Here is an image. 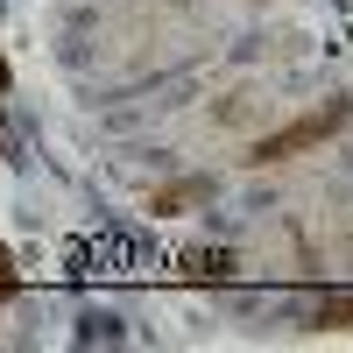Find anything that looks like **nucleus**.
I'll list each match as a JSON object with an SVG mask.
<instances>
[{"label":"nucleus","mask_w":353,"mask_h":353,"mask_svg":"<svg viewBox=\"0 0 353 353\" xmlns=\"http://www.w3.org/2000/svg\"><path fill=\"white\" fill-rule=\"evenodd\" d=\"M8 85H14V71H8V57H0V92H8Z\"/></svg>","instance_id":"nucleus-5"},{"label":"nucleus","mask_w":353,"mask_h":353,"mask_svg":"<svg viewBox=\"0 0 353 353\" xmlns=\"http://www.w3.org/2000/svg\"><path fill=\"white\" fill-rule=\"evenodd\" d=\"M14 290H21V276H14V254H8V241H0V304H14Z\"/></svg>","instance_id":"nucleus-4"},{"label":"nucleus","mask_w":353,"mask_h":353,"mask_svg":"<svg viewBox=\"0 0 353 353\" xmlns=\"http://www.w3.org/2000/svg\"><path fill=\"white\" fill-rule=\"evenodd\" d=\"M311 332H353V290H325L311 304Z\"/></svg>","instance_id":"nucleus-3"},{"label":"nucleus","mask_w":353,"mask_h":353,"mask_svg":"<svg viewBox=\"0 0 353 353\" xmlns=\"http://www.w3.org/2000/svg\"><path fill=\"white\" fill-rule=\"evenodd\" d=\"M353 121V99L346 92H332L325 106H311V113H297L290 128H276V134H261L254 149H248V170H269V163H290V156H311L318 141H332L339 128Z\"/></svg>","instance_id":"nucleus-1"},{"label":"nucleus","mask_w":353,"mask_h":353,"mask_svg":"<svg viewBox=\"0 0 353 353\" xmlns=\"http://www.w3.org/2000/svg\"><path fill=\"white\" fill-rule=\"evenodd\" d=\"M205 198H212L205 176H176V184H163V191L149 198V212H156V219H176V212H191V205H205Z\"/></svg>","instance_id":"nucleus-2"}]
</instances>
